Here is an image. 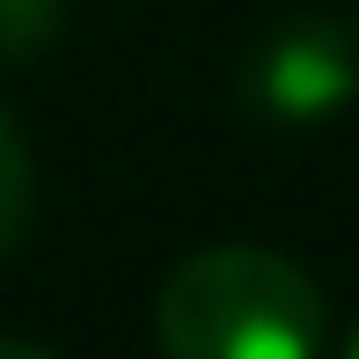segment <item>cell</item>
I'll use <instances>...</instances> for the list:
<instances>
[{"instance_id":"obj_1","label":"cell","mask_w":359,"mask_h":359,"mask_svg":"<svg viewBox=\"0 0 359 359\" xmlns=\"http://www.w3.org/2000/svg\"><path fill=\"white\" fill-rule=\"evenodd\" d=\"M161 359H316L323 293L301 264L257 242H220L169 271L154 301Z\"/></svg>"},{"instance_id":"obj_2","label":"cell","mask_w":359,"mask_h":359,"mask_svg":"<svg viewBox=\"0 0 359 359\" xmlns=\"http://www.w3.org/2000/svg\"><path fill=\"white\" fill-rule=\"evenodd\" d=\"M359 95V44L330 15H293L242 59V103L264 125H323Z\"/></svg>"},{"instance_id":"obj_6","label":"cell","mask_w":359,"mask_h":359,"mask_svg":"<svg viewBox=\"0 0 359 359\" xmlns=\"http://www.w3.org/2000/svg\"><path fill=\"white\" fill-rule=\"evenodd\" d=\"M352 359H359V337H352Z\"/></svg>"},{"instance_id":"obj_5","label":"cell","mask_w":359,"mask_h":359,"mask_svg":"<svg viewBox=\"0 0 359 359\" xmlns=\"http://www.w3.org/2000/svg\"><path fill=\"white\" fill-rule=\"evenodd\" d=\"M0 359H59V352H44V345H22V337H0Z\"/></svg>"},{"instance_id":"obj_4","label":"cell","mask_w":359,"mask_h":359,"mask_svg":"<svg viewBox=\"0 0 359 359\" xmlns=\"http://www.w3.org/2000/svg\"><path fill=\"white\" fill-rule=\"evenodd\" d=\"M74 0H0V67H22V59L52 52L59 29H67Z\"/></svg>"},{"instance_id":"obj_3","label":"cell","mask_w":359,"mask_h":359,"mask_svg":"<svg viewBox=\"0 0 359 359\" xmlns=\"http://www.w3.org/2000/svg\"><path fill=\"white\" fill-rule=\"evenodd\" d=\"M29 220H37V161H29V140L15 125V110L0 103V264L22 250Z\"/></svg>"}]
</instances>
